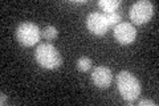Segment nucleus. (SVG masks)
I'll list each match as a JSON object with an SVG mask.
<instances>
[{"mask_svg":"<svg viewBox=\"0 0 159 106\" xmlns=\"http://www.w3.org/2000/svg\"><path fill=\"white\" fill-rule=\"evenodd\" d=\"M117 88L121 97L129 104H133L141 95V84L130 72L122 70L117 76Z\"/></svg>","mask_w":159,"mask_h":106,"instance_id":"f257e3e1","label":"nucleus"},{"mask_svg":"<svg viewBox=\"0 0 159 106\" xmlns=\"http://www.w3.org/2000/svg\"><path fill=\"white\" fill-rule=\"evenodd\" d=\"M34 58L37 64L44 69H58L62 64V57L60 52L52 44H40L34 50Z\"/></svg>","mask_w":159,"mask_h":106,"instance_id":"f03ea898","label":"nucleus"},{"mask_svg":"<svg viewBox=\"0 0 159 106\" xmlns=\"http://www.w3.org/2000/svg\"><path fill=\"white\" fill-rule=\"evenodd\" d=\"M41 37V31L33 23H21L16 29V39L23 47H33Z\"/></svg>","mask_w":159,"mask_h":106,"instance_id":"7ed1b4c3","label":"nucleus"},{"mask_svg":"<svg viewBox=\"0 0 159 106\" xmlns=\"http://www.w3.org/2000/svg\"><path fill=\"white\" fill-rule=\"evenodd\" d=\"M129 15H130L131 21L135 25L146 24L154 15V6L148 0H139L130 7Z\"/></svg>","mask_w":159,"mask_h":106,"instance_id":"20e7f679","label":"nucleus"},{"mask_svg":"<svg viewBox=\"0 0 159 106\" xmlns=\"http://www.w3.org/2000/svg\"><path fill=\"white\" fill-rule=\"evenodd\" d=\"M86 27L89 31L94 33L96 36H103V35H106V32L110 29L105 13H99V12H93L90 15H88Z\"/></svg>","mask_w":159,"mask_h":106,"instance_id":"39448f33","label":"nucleus"},{"mask_svg":"<svg viewBox=\"0 0 159 106\" xmlns=\"http://www.w3.org/2000/svg\"><path fill=\"white\" fill-rule=\"evenodd\" d=\"M114 37L122 45H129L134 43L137 37V29L130 23H119L114 27Z\"/></svg>","mask_w":159,"mask_h":106,"instance_id":"423d86ee","label":"nucleus"},{"mask_svg":"<svg viewBox=\"0 0 159 106\" xmlns=\"http://www.w3.org/2000/svg\"><path fill=\"white\" fill-rule=\"evenodd\" d=\"M111 70L107 67H97L92 72V81L99 89H106L111 84Z\"/></svg>","mask_w":159,"mask_h":106,"instance_id":"0eeeda50","label":"nucleus"},{"mask_svg":"<svg viewBox=\"0 0 159 106\" xmlns=\"http://www.w3.org/2000/svg\"><path fill=\"white\" fill-rule=\"evenodd\" d=\"M119 4H121V2H118V0H99L98 2V6L101 7L106 13L114 12L119 7Z\"/></svg>","mask_w":159,"mask_h":106,"instance_id":"6e6552de","label":"nucleus"},{"mask_svg":"<svg viewBox=\"0 0 159 106\" xmlns=\"http://www.w3.org/2000/svg\"><path fill=\"white\" fill-rule=\"evenodd\" d=\"M93 65V61L89 57H81L77 60V69L80 72H88V70H90Z\"/></svg>","mask_w":159,"mask_h":106,"instance_id":"1a4fd4ad","label":"nucleus"},{"mask_svg":"<svg viewBox=\"0 0 159 106\" xmlns=\"http://www.w3.org/2000/svg\"><path fill=\"white\" fill-rule=\"evenodd\" d=\"M57 35H58L57 29L54 28V27H52V25H49V27H47V28H44V31H43V37L47 39L48 41H53V40L57 37Z\"/></svg>","mask_w":159,"mask_h":106,"instance_id":"9d476101","label":"nucleus"},{"mask_svg":"<svg viewBox=\"0 0 159 106\" xmlns=\"http://www.w3.org/2000/svg\"><path fill=\"white\" fill-rule=\"evenodd\" d=\"M106 20L109 23V27H116L117 24L121 23V15L117 12H111V13H105Z\"/></svg>","mask_w":159,"mask_h":106,"instance_id":"9b49d317","label":"nucleus"},{"mask_svg":"<svg viewBox=\"0 0 159 106\" xmlns=\"http://www.w3.org/2000/svg\"><path fill=\"white\" fill-rule=\"evenodd\" d=\"M139 106H157V104L154 101H150V99H141L138 102Z\"/></svg>","mask_w":159,"mask_h":106,"instance_id":"f8f14e48","label":"nucleus"},{"mask_svg":"<svg viewBox=\"0 0 159 106\" xmlns=\"http://www.w3.org/2000/svg\"><path fill=\"white\" fill-rule=\"evenodd\" d=\"M0 97H2V101H0V105H2V106H4V105L7 104V94L2 93V94H0Z\"/></svg>","mask_w":159,"mask_h":106,"instance_id":"ddd939ff","label":"nucleus"}]
</instances>
